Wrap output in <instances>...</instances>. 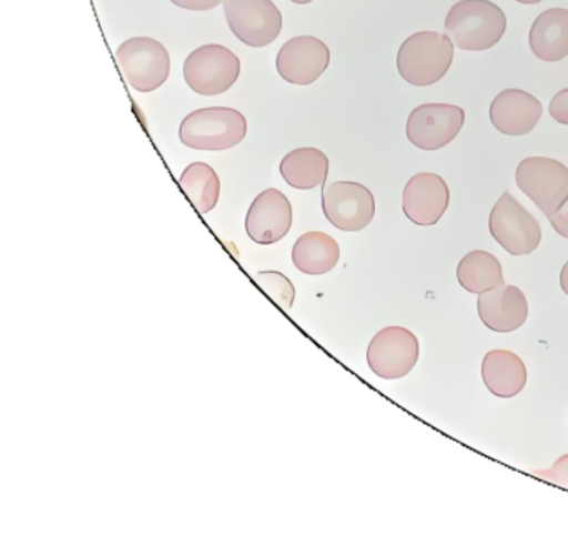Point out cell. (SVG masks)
I'll list each match as a JSON object with an SVG mask.
<instances>
[{"instance_id": "8", "label": "cell", "mask_w": 568, "mask_h": 536, "mask_svg": "<svg viewBox=\"0 0 568 536\" xmlns=\"http://www.w3.org/2000/svg\"><path fill=\"white\" fill-rule=\"evenodd\" d=\"M420 343L405 326H387L372 338L367 363L375 375L385 380L404 378L417 365Z\"/></svg>"}, {"instance_id": "17", "label": "cell", "mask_w": 568, "mask_h": 536, "mask_svg": "<svg viewBox=\"0 0 568 536\" xmlns=\"http://www.w3.org/2000/svg\"><path fill=\"white\" fill-rule=\"evenodd\" d=\"M481 378L491 395L514 398L527 385V366L510 350H490L481 362Z\"/></svg>"}, {"instance_id": "16", "label": "cell", "mask_w": 568, "mask_h": 536, "mask_svg": "<svg viewBox=\"0 0 568 536\" xmlns=\"http://www.w3.org/2000/svg\"><path fill=\"white\" fill-rule=\"evenodd\" d=\"M540 100L520 89H507L495 97L490 105V120L505 135H527L541 119Z\"/></svg>"}, {"instance_id": "13", "label": "cell", "mask_w": 568, "mask_h": 536, "mask_svg": "<svg viewBox=\"0 0 568 536\" xmlns=\"http://www.w3.org/2000/svg\"><path fill=\"white\" fill-rule=\"evenodd\" d=\"M294 222L291 202L277 189H267L258 193L252 202L245 219L248 239L258 245H272L281 242Z\"/></svg>"}, {"instance_id": "30", "label": "cell", "mask_w": 568, "mask_h": 536, "mask_svg": "<svg viewBox=\"0 0 568 536\" xmlns=\"http://www.w3.org/2000/svg\"><path fill=\"white\" fill-rule=\"evenodd\" d=\"M294 3H301V6H305V3H311L312 0H292Z\"/></svg>"}, {"instance_id": "15", "label": "cell", "mask_w": 568, "mask_h": 536, "mask_svg": "<svg viewBox=\"0 0 568 536\" xmlns=\"http://www.w3.org/2000/svg\"><path fill=\"white\" fill-rule=\"evenodd\" d=\"M477 312L481 323L491 332H515L527 322V296L518 286L501 283L478 295Z\"/></svg>"}, {"instance_id": "26", "label": "cell", "mask_w": 568, "mask_h": 536, "mask_svg": "<svg viewBox=\"0 0 568 536\" xmlns=\"http://www.w3.org/2000/svg\"><path fill=\"white\" fill-rule=\"evenodd\" d=\"M547 219L550 220V225L554 226L558 235L568 239V196L551 215L547 216Z\"/></svg>"}, {"instance_id": "10", "label": "cell", "mask_w": 568, "mask_h": 536, "mask_svg": "<svg viewBox=\"0 0 568 536\" xmlns=\"http://www.w3.org/2000/svg\"><path fill=\"white\" fill-rule=\"evenodd\" d=\"M325 219L344 232H361L375 216L374 193L357 182H334L322 190Z\"/></svg>"}, {"instance_id": "9", "label": "cell", "mask_w": 568, "mask_h": 536, "mask_svg": "<svg viewBox=\"0 0 568 536\" xmlns=\"http://www.w3.org/2000/svg\"><path fill=\"white\" fill-rule=\"evenodd\" d=\"M229 29L248 47L271 45L282 32V13L272 0H224Z\"/></svg>"}, {"instance_id": "12", "label": "cell", "mask_w": 568, "mask_h": 536, "mask_svg": "<svg viewBox=\"0 0 568 536\" xmlns=\"http://www.w3.org/2000/svg\"><path fill=\"white\" fill-rule=\"evenodd\" d=\"M331 63V50L317 37L298 36L278 50L275 67L282 79L295 85H311Z\"/></svg>"}, {"instance_id": "14", "label": "cell", "mask_w": 568, "mask_h": 536, "mask_svg": "<svg viewBox=\"0 0 568 536\" xmlns=\"http://www.w3.org/2000/svg\"><path fill=\"white\" fill-rule=\"evenodd\" d=\"M450 190L437 173L422 172L412 176L402 195V210L415 225L432 226L447 212Z\"/></svg>"}, {"instance_id": "23", "label": "cell", "mask_w": 568, "mask_h": 536, "mask_svg": "<svg viewBox=\"0 0 568 536\" xmlns=\"http://www.w3.org/2000/svg\"><path fill=\"white\" fill-rule=\"evenodd\" d=\"M255 285L282 310H291L295 300V286L291 280L281 272H258L255 275Z\"/></svg>"}, {"instance_id": "22", "label": "cell", "mask_w": 568, "mask_h": 536, "mask_svg": "<svg viewBox=\"0 0 568 536\" xmlns=\"http://www.w3.org/2000/svg\"><path fill=\"white\" fill-rule=\"evenodd\" d=\"M179 185L197 212L209 213L217 205L221 196V179L207 163H191L182 172Z\"/></svg>"}, {"instance_id": "20", "label": "cell", "mask_w": 568, "mask_h": 536, "mask_svg": "<svg viewBox=\"0 0 568 536\" xmlns=\"http://www.w3.org/2000/svg\"><path fill=\"white\" fill-rule=\"evenodd\" d=\"M281 175L288 185L298 190L324 185L328 175L327 155L314 146L292 150L282 159Z\"/></svg>"}, {"instance_id": "18", "label": "cell", "mask_w": 568, "mask_h": 536, "mask_svg": "<svg viewBox=\"0 0 568 536\" xmlns=\"http://www.w3.org/2000/svg\"><path fill=\"white\" fill-rule=\"evenodd\" d=\"M528 42L534 55L544 62L564 60L568 55V10H544L531 26Z\"/></svg>"}, {"instance_id": "2", "label": "cell", "mask_w": 568, "mask_h": 536, "mask_svg": "<svg viewBox=\"0 0 568 536\" xmlns=\"http://www.w3.org/2000/svg\"><path fill=\"white\" fill-rule=\"evenodd\" d=\"M454 62V42L444 33H414L400 45L397 69L402 79L415 87H428L444 79Z\"/></svg>"}, {"instance_id": "6", "label": "cell", "mask_w": 568, "mask_h": 536, "mask_svg": "<svg viewBox=\"0 0 568 536\" xmlns=\"http://www.w3.org/2000/svg\"><path fill=\"white\" fill-rule=\"evenodd\" d=\"M488 230L495 242L515 256L535 252L541 242L540 223L508 190L491 209Z\"/></svg>"}, {"instance_id": "25", "label": "cell", "mask_w": 568, "mask_h": 536, "mask_svg": "<svg viewBox=\"0 0 568 536\" xmlns=\"http://www.w3.org/2000/svg\"><path fill=\"white\" fill-rule=\"evenodd\" d=\"M550 115L558 123L568 125V89L560 90L550 102Z\"/></svg>"}, {"instance_id": "4", "label": "cell", "mask_w": 568, "mask_h": 536, "mask_svg": "<svg viewBox=\"0 0 568 536\" xmlns=\"http://www.w3.org/2000/svg\"><path fill=\"white\" fill-rule=\"evenodd\" d=\"M122 73L132 89L149 93L164 85L171 73V55L159 40L134 37L125 40L115 53Z\"/></svg>"}, {"instance_id": "19", "label": "cell", "mask_w": 568, "mask_h": 536, "mask_svg": "<svg viewBox=\"0 0 568 536\" xmlns=\"http://www.w3.org/2000/svg\"><path fill=\"white\" fill-rule=\"evenodd\" d=\"M341 260V246L325 232H307L298 236L292 249V262L305 275H325Z\"/></svg>"}, {"instance_id": "28", "label": "cell", "mask_w": 568, "mask_h": 536, "mask_svg": "<svg viewBox=\"0 0 568 536\" xmlns=\"http://www.w3.org/2000/svg\"><path fill=\"white\" fill-rule=\"evenodd\" d=\"M560 286L564 290L565 295L568 296V260L565 263L564 269L560 272Z\"/></svg>"}, {"instance_id": "24", "label": "cell", "mask_w": 568, "mask_h": 536, "mask_svg": "<svg viewBox=\"0 0 568 536\" xmlns=\"http://www.w3.org/2000/svg\"><path fill=\"white\" fill-rule=\"evenodd\" d=\"M534 475L545 479V482L554 483V485L568 489V453L567 455H561L550 468L537 469V472H534Z\"/></svg>"}, {"instance_id": "3", "label": "cell", "mask_w": 568, "mask_h": 536, "mask_svg": "<svg viewBox=\"0 0 568 536\" xmlns=\"http://www.w3.org/2000/svg\"><path fill=\"white\" fill-rule=\"evenodd\" d=\"M247 135L244 113L229 107H207L189 113L181 123L179 136L189 149L229 150Z\"/></svg>"}, {"instance_id": "5", "label": "cell", "mask_w": 568, "mask_h": 536, "mask_svg": "<svg viewBox=\"0 0 568 536\" xmlns=\"http://www.w3.org/2000/svg\"><path fill=\"white\" fill-rule=\"evenodd\" d=\"M241 67V60L227 47L209 43L187 57L184 79L199 95H221L237 82Z\"/></svg>"}, {"instance_id": "11", "label": "cell", "mask_w": 568, "mask_h": 536, "mask_svg": "<svg viewBox=\"0 0 568 536\" xmlns=\"http://www.w3.org/2000/svg\"><path fill=\"white\" fill-rule=\"evenodd\" d=\"M465 110L450 103H424L408 115L407 139L422 150H438L460 133Z\"/></svg>"}, {"instance_id": "1", "label": "cell", "mask_w": 568, "mask_h": 536, "mask_svg": "<svg viewBox=\"0 0 568 536\" xmlns=\"http://www.w3.org/2000/svg\"><path fill=\"white\" fill-rule=\"evenodd\" d=\"M444 27L458 49L481 52L500 42L507 17L490 0H460L448 10Z\"/></svg>"}, {"instance_id": "7", "label": "cell", "mask_w": 568, "mask_h": 536, "mask_svg": "<svg viewBox=\"0 0 568 536\" xmlns=\"http://www.w3.org/2000/svg\"><path fill=\"white\" fill-rule=\"evenodd\" d=\"M518 189L544 212L551 215L568 196V169L548 156H528L515 172Z\"/></svg>"}, {"instance_id": "21", "label": "cell", "mask_w": 568, "mask_h": 536, "mask_svg": "<svg viewBox=\"0 0 568 536\" xmlns=\"http://www.w3.org/2000/svg\"><path fill=\"white\" fill-rule=\"evenodd\" d=\"M457 280L468 293L488 292L505 283L500 260L485 250L468 252L457 266Z\"/></svg>"}, {"instance_id": "27", "label": "cell", "mask_w": 568, "mask_h": 536, "mask_svg": "<svg viewBox=\"0 0 568 536\" xmlns=\"http://www.w3.org/2000/svg\"><path fill=\"white\" fill-rule=\"evenodd\" d=\"M175 6L185 10H194V12H202V10L215 9L221 6L224 0H171Z\"/></svg>"}, {"instance_id": "29", "label": "cell", "mask_w": 568, "mask_h": 536, "mask_svg": "<svg viewBox=\"0 0 568 536\" xmlns=\"http://www.w3.org/2000/svg\"><path fill=\"white\" fill-rule=\"evenodd\" d=\"M520 3H527V6H534V3H540L541 0H517Z\"/></svg>"}]
</instances>
